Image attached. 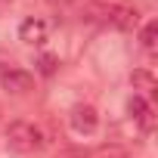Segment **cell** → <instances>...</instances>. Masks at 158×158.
<instances>
[{
  "label": "cell",
  "instance_id": "3",
  "mask_svg": "<svg viewBox=\"0 0 158 158\" xmlns=\"http://www.w3.org/2000/svg\"><path fill=\"white\" fill-rule=\"evenodd\" d=\"M68 124H71V130H74V133L90 136V133H96V127H99V115H96V109H93V106L77 102V106L68 112Z\"/></svg>",
  "mask_w": 158,
  "mask_h": 158
},
{
  "label": "cell",
  "instance_id": "1",
  "mask_svg": "<svg viewBox=\"0 0 158 158\" xmlns=\"http://www.w3.org/2000/svg\"><path fill=\"white\" fill-rule=\"evenodd\" d=\"M6 146L16 155H31L44 146V130L31 121H13L6 127Z\"/></svg>",
  "mask_w": 158,
  "mask_h": 158
},
{
  "label": "cell",
  "instance_id": "5",
  "mask_svg": "<svg viewBox=\"0 0 158 158\" xmlns=\"http://www.w3.org/2000/svg\"><path fill=\"white\" fill-rule=\"evenodd\" d=\"M127 112L133 115V121L139 124V130H143V133H152V130H155V112H152V106H149L139 93H133V96H130Z\"/></svg>",
  "mask_w": 158,
  "mask_h": 158
},
{
  "label": "cell",
  "instance_id": "7",
  "mask_svg": "<svg viewBox=\"0 0 158 158\" xmlns=\"http://www.w3.org/2000/svg\"><path fill=\"white\" fill-rule=\"evenodd\" d=\"M130 84H133V90H139V93H155V87H158L155 74H152L149 68H136V71L130 74Z\"/></svg>",
  "mask_w": 158,
  "mask_h": 158
},
{
  "label": "cell",
  "instance_id": "9",
  "mask_svg": "<svg viewBox=\"0 0 158 158\" xmlns=\"http://www.w3.org/2000/svg\"><path fill=\"white\" fill-rule=\"evenodd\" d=\"M56 68H59V59H56L53 53H40V59H37V71H40V74H56Z\"/></svg>",
  "mask_w": 158,
  "mask_h": 158
},
{
  "label": "cell",
  "instance_id": "2",
  "mask_svg": "<svg viewBox=\"0 0 158 158\" xmlns=\"http://www.w3.org/2000/svg\"><path fill=\"white\" fill-rule=\"evenodd\" d=\"M99 13H102V19H106L112 28H118V31H130V28H136V22H139V13H136L130 3H124V0H106V3L99 6Z\"/></svg>",
  "mask_w": 158,
  "mask_h": 158
},
{
  "label": "cell",
  "instance_id": "11",
  "mask_svg": "<svg viewBox=\"0 0 158 158\" xmlns=\"http://www.w3.org/2000/svg\"><path fill=\"white\" fill-rule=\"evenodd\" d=\"M47 3H53V6H65V3H71V0H47Z\"/></svg>",
  "mask_w": 158,
  "mask_h": 158
},
{
  "label": "cell",
  "instance_id": "6",
  "mask_svg": "<svg viewBox=\"0 0 158 158\" xmlns=\"http://www.w3.org/2000/svg\"><path fill=\"white\" fill-rule=\"evenodd\" d=\"M19 40H25V44H44L47 40V22L37 19V16L25 19L19 25Z\"/></svg>",
  "mask_w": 158,
  "mask_h": 158
},
{
  "label": "cell",
  "instance_id": "8",
  "mask_svg": "<svg viewBox=\"0 0 158 158\" xmlns=\"http://www.w3.org/2000/svg\"><path fill=\"white\" fill-rule=\"evenodd\" d=\"M139 44H143L146 53H155V47H158V22H146V25H143Z\"/></svg>",
  "mask_w": 158,
  "mask_h": 158
},
{
  "label": "cell",
  "instance_id": "4",
  "mask_svg": "<svg viewBox=\"0 0 158 158\" xmlns=\"http://www.w3.org/2000/svg\"><path fill=\"white\" fill-rule=\"evenodd\" d=\"M0 84H3V90H10L16 96H25V93L34 90V74H28L22 68H10V71L0 74Z\"/></svg>",
  "mask_w": 158,
  "mask_h": 158
},
{
  "label": "cell",
  "instance_id": "10",
  "mask_svg": "<svg viewBox=\"0 0 158 158\" xmlns=\"http://www.w3.org/2000/svg\"><path fill=\"white\" fill-rule=\"evenodd\" d=\"M93 158H127V152H124L121 146H106V149H99Z\"/></svg>",
  "mask_w": 158,
  "mask_h": 158
}]
</instances>
